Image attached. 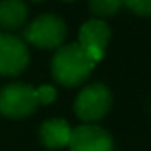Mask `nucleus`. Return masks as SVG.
<instances>
[{"label": "nucleus", "mask_w": 151, "mask_h": 151, "mask_svg": "<svg viewBox=\"0 0 151 151\" xmlns=\"http://www.w3.org/2000/svg\"><path fill=\"white\" fill-rule=\"evenodd\" d=\"M96 64L78 43L59 46L52 57V75L55 82L64 87H77L84 84Z\"/></svg>", "instance_id": "obj_1"}, {"label": "nucleus", "mask_w": 151, "mask_h": 151, "mask_svg": "<svg viewBox=\"0 0 151 151\" xmlns=\"http://www.w3.org/2000/svg\"><path fill=\"white\" fill-rule=\"evenodd\" d=\"M66 37V23L55 14H41L23 30V41L36 48L50 50L62 46Z\"/></svg>", "instance_id": "obj_2"}, {"label": "nucleus", "mask_w": 151, "mask_h": 151, "mask_svg": "<svg viewBox=\"0 0 151 151\" xmlns=\"http://www.w3.org/2000/svg\"><path fill=\"white\" fill-rule=\"evenodd\" d=\"M36 89L29 84H7L0 89V114L9 119H23L37 109Z\"/></svg>", "instance_id": "obj_3"}, {"label": "nucleus", "mask_w": 151, "mask_h": 151, "mask_svg": "<svg viewBox=\"0 0 151 151\" xmlns=\"http://www.w3.org/2000/svg\"><path fill=\"white\" fill-rule=\"evenodd\" d=\"M112 105V94L103 84L84 87L75 100V114L86 123H96L107 116Z\"/></svg>", "instance_id": "obj_4"}, {"label": "nucleus", "mask_w": 151, "mask_h": 151, "mask_svg": "<svg viewBox=\"0 0 151 151\" xmlns=\"http://www.w3.org/2000/svg\"><path fill=\"white\" fill-rule=\"evenodd\" d=\"M30 53L27 43L9 32L0 30V75L16 77L29 66Z\"/></svg>", "instance_id": "obj_5"}, {"label": "nucleus", "mask_w": 151, "mask_h": 151, "mask_svg": "<svg viewBox=\"0 0 151 151\" xmlns=\"http://www.w3.org/2000/svg\"><path fill=\"white\" fill-rule=\"evenodd\" d=\"M68 146L71 151H114V139L96 124H82L71 130Z\"/></svg>", "instance_id": "obj_6"}, {"label": "nucleus", "mask_w": 151, "mask_h": 151, "mask_svg": "<svg viewBox=\"0 0 151 151\" xmlns=\"http://www.w3.org/2000/svg\"><path fill=\"white\" fill-rule=\"evenodd\" d=\"M109 39H110V29L101 18L89 20L80 27L78 45L86 50V53L91 57L94 64L103 59Z\"/></svg>", "instance_id": "obj_7"}, {"label": "nucleus", "mask_w": 151, "mask_h": 151, "mask_svg": "<svg viewBox=\"0 0 151 151\" xmlns=\"http://www.w3.org/2000/svg\"><path fill=\"white\" fill-rule=\"evenodd\" d=\"M71 126L64 119H50L39 126V140L48 149H60L69 144Z\"/></svg>", "instance_id": "obj_8"}, {"label": "nucleus", "mask_w": 151, "mask_h": 151, "mask_svg": "<svg viewBox=\"0 0 151 151\" xmlns=\"http://www.w3.org/2000/svg\"><path fill=\"white\" fill-rule=\"evenodd\" d=\"M29 9L23 0H0V30L11 32L23 27Z\"/></svg>", "instance_id": "obj_9"}, {"label": "nucleus", "mask_w": 151, "mask_h": 151, "mask_svg": "<svg viewBox=\"0 0 151 151\" xmlns=\"http://www.w3.org/2000/svg\"><path fill=\"white\" fill-rule=\"evenodd\" d=\"M121 7H123V0H89V9L98 18L114 16Z\"/></svg>", "instance_id": "obj_10"}, {"label": "nucleus", "mask_w": 151, "mask_h": 151, "mask_svg": "<svg viewBox=\"0 0 151 151\" xmlns=\"http://www.w3.org/2000/svg\"><path fill=\"white\" fill-rule=\"evenodd\" d=\"M123 6L139 16H151V0H123Z\"/></svg>", "instance_id": "obj_11"}, {"label": "nucleus", "mask_w": 151, "mask_h": 151, "mask_svg": "<svg viewBox=\"0 0 151 151\" xmlns=\"http://www.w3.org/2000/svg\"><path fill=\"white\" fill-rule=\"evenodd\" d=\"M36 98H37V103L39 105H50L55 101L57 98V89L53 86H48V84H43L41 87L36 89Z\"/></svg>", "instance_id": "obj_12"}, {"label": "nucleus", "mask_w": 151, "mask_h": 151, "mask_svg": "<svg viewBox=\"0 0 151 151\" xmlns=\"http://www.w3.org/2000/svg\"><path fill=\"white\" fill-rule=\"evenodd\" d=\"M32 2H43V0H32Z\"/></svg>", "instance_id": "obj_13"}, {"label": "nucleus", "mask_w": 151, "mask_h": 151, "mask_svg": "<svg viewBox=\"0 0 151 151\" xmlns=\"http://www.w3.org/2000/svg\"><path fill=\"white\" fill-rule=\"evenodd\" d=\"M64 2H73V0H64Z\"/></svg>", "instance_id": "obj_14"}]
</instances>
